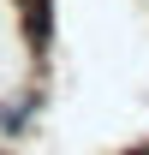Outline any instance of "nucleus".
I'll return each instance as SVG.
<instances>
[{"mask_svg": "<svg viewBox=\"0 0 149 155\" xmlns=\"http://www.w3.org/2000/svg\"><path fill=\"white\" fill-rule=\"evenodd\" d=\"M18 36H24V48H30L36 60H48V48H54V0L18 6Z\"/></svg>", "mask_w": 149, "mask_h": 155, "instance_id": "2", "label": "nucleus"}, {"mask_svg": "<svg viewBox=\"0 0 149 155\" xmlns=\"http://www.w3.org/2000/svg\"><path fill=\"white\" fill-rule=\"evenodd\" d=\"M42 84H24V90H12V96H0V143H18V137H30V125H36L42 114Z\"/></svg>", "mask_w": 149, "mask_h": 155, "instance_id": "1", "label": "nucleus"}, {"mask_svg": "<svg viewBox=\"0 0 149 155\" xmlns=\"http://www.w3.org/2000/svg\"><path fill=\"white\" fill-rule=\"evenodd\" d=\"M12 6H42V0H12Z\"/></svg>", "mask_w": 149, "mask_h": 155, "instance_id": "4", "label": "nucleus"}, {"mask_svg": "<svg viewBox=\"0 0 149 155\" xmlns=\"http://www.w3.org/2000/svg\"><path fill=\"white\" fill-rule=\"evenodd\" d=\"M119 155H149V143H131V149H119Z\"/></svg>", "mask_w": 149, "mask_h": 155, "instance_id": "3", "label": "nucleus"}]
</instances>
